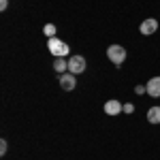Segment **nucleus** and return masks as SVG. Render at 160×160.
<instances>
[{
	"label": "nucleus",
	"instance_id": "nucleus-1",
	"mask_svg": "<svg viewBox=\"0 0 160 160\" xmlns=\"http://www.w3.org/2000/svg\"><path fill=\"white\" fill-rule=\"evenodd\" d=\"M47 47H49V53L53 56V58H66L68 51H71V47H68L64 41H60L58 37L49 38V41H47Z\"/></svg>",
	"mask_w": 160,
	"mask_h": 160
},
{
	"label": "nucleus",
	"instance_id": "nucleus-2",
	"mask_svg": "<svg viewBox=\"0 0 160 160\" xmlns=\"http://www.w3.org/2000/svg\"><path fill=\"white\" fill-rule=\"evenodd\" d=\"M107 58L115 64V68H120L122 62L126 60V49H124L122 45H109L107 47Z\"/></svg>",
	"mask_w": 160,
	"mask_h": 160
},
{
	"label": "nucleus",
	"instance_id": "nucleus-3",
	"mask_svg": "<svg viewBox=\"0 0 160 160\" xmlns=\"http://www.w3.org/2000/svg\"><path fill=\"white\" fill-rule=\"evenodd\" d=\"M86 58L83 56H71L68 58V73L73 75H81L83 71H86Z\"/></svg>",
	"mask_w": 160,
	"mask_h": 160
},
{
	"label": "nucleus",
	"instance_id": "nucleus-4",
	"mask_svg": "<svg viewBox=\"0 0 160 160\" xmlns=\"http://www.w3.org/2000/svg\"><path fill=\"white\" fill-rule=\"evenodd\" d=\"M75 86H77V75H73V73H62L60 75V88L64 92H73Z\"/></svg>",
	"mask_w": 160,
	"mask_h": 160
},
{
	"label": "nucleus",
	"instance_id": "nucleus-5",
	"mask_svg": "<svg viewBox=\"0 0 160 160\" xmlns=\"http://www.w3.org/2000/svg\"><path fill=\"white\" fill-rule=\"evenodd\" d=\"M102 109H105L107 115H120V113H124V105L118 98H111V100L105 102V107H102Z\"/></svg>",
	"mask_w": 160,
	"mask_h": 160
},
{
	"label": "nucleus",
	"instance_id": "nucleus-6",
	"mask_svg": "<svg viewBox=\"0 0 160 160\" xmlns=\"http://www.w3.org/2000/svg\"><path fill=\"white\" fill-rule=\"evenodd\" d=\"M156 30H158V19H154V17L145 19L143 24L139 26V32H141L143 37H149V34H154Z\"/></svg>",
	"mask_w": 160,
	"mask_h": 160
},
{
	"label": "nucleus",
	"instance_id": "nucleus-7",
	"mask_svg": "<svg viewBox=\"0 0 160 160\" xmlns=\"http://www.w3.org/2000/svg\"><path fill=\"white\" fill-rule=\"evenodd\" d=\"M145 90L152 98H160V77H152L148 83H145Z\"/></svg>",
	"mask_w": 160,
	"mask_h": 160
},
{
	"label": "nucleus",
	"instance_id": "nucleus-8",
	"mask_svg": "<svg viewBox=\"0 0 160 160\" xmlns=\"http://www.w3.org/2000/svg\"><path fill=\"white\" fill-rule=\"evenodd\" d=\"M148 122L149 124H160V107H149L148 109Z\"/></svg>",
	"mask_w": 160,
	"mask_h": 160
},
{
	"label": "nucleus",
	"instance_id": "nucleus-9",
	"mask_svg": "<svg viewBox=\"0 0 160 160\" xmlns=\"http://www.w3.org/2000/svg\"><path fill=\"white\" fill-rule=\"evenodd\" d=\"M53 71H56V73H64V71H68V60H64V58H56V60H53Z\"/></svg>",
	"mask_w": 160,
	"mask_h": 160
},
{
	"label": "nucleus",
	"instance_id": "nucleus-10",
	"mask_svg": "<svg viewBox=\"0 0 160 160\" xmlns=\"http://www.w3.org/2000/svg\"><path fill=\"white\" fill-rule=\"evenodd\" d=\"M43 32H45V37H47V38H53L58 30H56V26H53V24H45V28H43Z\"/></svg>",
	"mask_w": 160,
	"mask_h": 160
},
{
	"label": "nucleus",
	"instance_id": "nucleus-11",
	"mask_svg": "<svg viewBox=\"0 0 160 160\" xmlns=\"http://www.w3.org/2000/svg\"><path fill=\"white\" fill-rule=\"evenodd\" d=\"M7 152H9V143H7V141H4V139H2V141H0V154H2V156H4V154H7Z\"/></svg>",
	"mask_w": 160,
	"mask_h": 160
},
{
	"label": "nucleus",
	"instance_id": "nucleus-12",
	"mask_svg": "<svg viewBox=\"0 0 160 160\" xmlns=\"http://www.w3.org/2000/svg\"><path fill=\"white\" fill-rule=\"evenodd\" d=\"M135 111V105L132 102H124V113H132Z\"/></svg>",
	"mask_w": 160,
	"mask_h": 160
},
{
	"label": "nucleus",
	"instance_id": "nucleus-13",
	"mask_svg": "<svg viewBox=\"0 0 160 160\" xmlns=\"http://www.w3.org/2000/svg\"><path fill=\"white\" fill-rule=\"evenodd\" d=\"M135 92L137 94H145L148 90H145V86H135Z\"/></svg>",
	"mask_w": 160,
	"mask_h": 160
},
{
	"label": "nucleus",
	"instance_id": "nucleus-14",
	"mask_svg": "<svg viewBox=\"0 0 160 160\" xmlns=\"http://www.w3.org/2000/svg\"><path fill=\"white\" fill-rule=\"evenodd\" d=\"M7 7H9V0H0V11H7Z\"/></svg>",
	"mask_w": 160,
	"mask_h": 160
}]
</instances>
